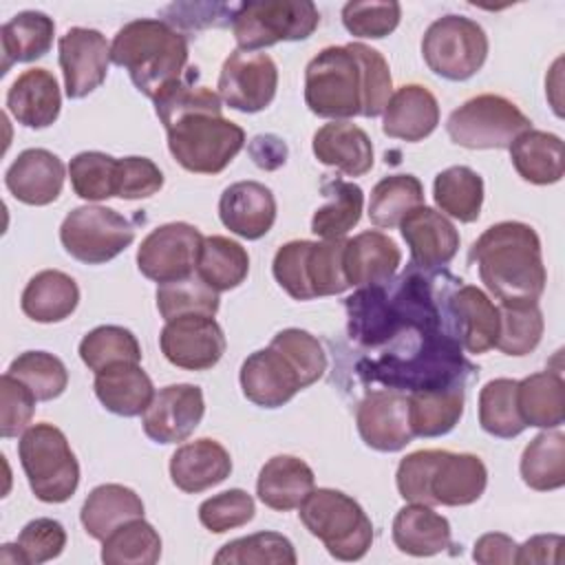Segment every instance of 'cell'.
Returning <instances> with one entry per match:
<instances>
[{
  "label": "cell",
  "mask_w": 565,
  "mask_h": 565,
  "mask_svg": "<svg viewBox=\"0 0 565 565\" xmlns=\"http://www.w3.org/2000/svg\"><path fill=\"white\" fill-rule=\"evenodd\" d=\"M322 194L329 196V201L313 212L311 232L322 241L344 238L360 223L364 192L351 181L331 179L322 183Z\"/></svg>",
  "instance_id": "obj_38"
},
{
  "label": "cell",
  "mask_w": 565,
  "mask_h": 565,
  "mask_svg": "<svg viewBox=\"0 0 565 565\" xmlns=\"http://www.w3.org/2000/svg\"><path fill=\"white\" fill-rule=\"evenodd\" d=\"M399 2H347L342 7V24L353 38L380 40L399 24Z\"/></svg>",
  "instance_id": "obj_53"
},
{
  "label": "cell",
  "mask_w": 565,
  "mask_h": 565,
  "mask_svg": "<svg viewBox=\"0 0 565 565\" xmlns=\"http://www.w3.org/2000/svg\"><path fill=\"white\" fill-rule=\"evenodd\" d=\"M157 309L166 322L181 316H216L218 291H214L194 274L183 280L159 285Z\"/></svg>",
  "instance_id": "obj_48"
},
{
  "label": "cell",
  "mask_w": 565,
  "mask_h": 565,
  "mask_svg": "<svg viewBox=\"0 0 565 565\" xmlns=\"http://www.w3.org/2000/svg\"><path fill=\"white\" fill-rule=\"evenodd\" d=\"M66 168L57 154L46 148L22 150L4 172V185L26 205L53 203L64 185Z\"/></svg>",
  "instance_id": "obj_21"
},
{
  "label": "cell",
  "mask_w": 565,
  "mask_h": 565,
  "mask_svg": "<svg viewBox=\"0 0 565 565\" xmlns=\"http://www.w3.org/2000/svg\"><path fill=\"white\" fill-rule=\"evenodd\" d=\"M433 196L446 216L472 223L481 214L483 179L468 166H450L435 177Z\"/></svg>",
  "instance_id": "obj_41"
},
{
  "label": "cell",
  "mask_w": 565,
  "mask_h": 565,
  "mask_svg": "<svg viewBox=\"0 0 565 565\" xmlns=\"http://www.w3.org/2000/svg\"><path fill=\"white\" fill-rule=\"evenodd\" d=\"M9 375L31 388L38 402H51L66 391L68 371L60 358L46 351H24L9 364Z\"/></svg>",
  "instance_id": "obj_47"
},
{
  "label": "cell",
  "mask_w": 565,
  "mask_h": 565,
  "mask_svg": "<svg viewBox=\"0 0 565 565\" xmlns=\"http://www.w3.org/2000/svg\"><path fill=\"white\" fill-rule=\"evenodd\" d=\"M521 479L536 492L565 486V435L561 430L539 433L521 455Z\"/></svg>",
  "instance_id": "obj_39"
},
{
  "label": "cell",
  "mask_w": 565,
  "mask_h": 565,
  "mask_svg": "<svg viewBox=\"0 0 565 565\" xmlns=\"http://www.w3.org/2000/svg\"><path fill=\"white\" fill-rule=\"evenodd\" d=\"M470 260L479 269L486 289L508 307L539 305L547 271L541 238L532 225L501 221L490 225L470 247Z\"/></svg>",
  "instance_id": "obj_2"
},
{
  "label": "cell",
  "mask_w": 565,
  "mask_h": 565,
  "mask_svg": "<svg viewBox=\"0 0 565 565\" xmlns=\"http://www.w3.org/2000/svg\"><path fill=\"white\" fill-rule=\"evenodd\" d=\"M320 22L309 0H263L236 9L232 31L241 51H258L278 42L307 40Z\"/></svg>",
  "instance_id": "obj_9"
},
{
  "label": "cell",
  "mask_w": 565,
  "mask_h": 565,
  "mask_svg": "<svg viewBox=\"0 0 565 565\" xmlns=\"http://www.w3.org/2000/svg\"><path fill=\"white\" fill-rule=\"evenodd\" d=\"M402 238L411 249V260L422 271H433L448 265L459 249V232L437 210L419 205L399 223Z\"/></svg>",
  "instance_id": "obj_20"
},
{
  "label": "cell",
  "mask_w": 565,
  "mask_h": 565,
  "mask_svg": "<svg viewBox=\"0 0 565 565\" xmlns=\"http://www.w3.org/2000/svg\"><path fill=\"white\" fill-rule=\"evenodd\" d=\"M35 395L26 384L4 373L0 377V435L4 439L24 433L33 419Z\"/></svg>",
  "instance_id": "obj_56"
},
{
  "label": "cell",
  "mask_w": 565,
  "mask_h": 565,
  "mask_svg": "<svg viewBox=\"0 0 565 565\" xmlns=\"http://www.w3.org/2000/svg\"><path fill=\"white\" fill-rule=\"evenodd\" d=\"M344 238L289 241L278 247L271 271L276 282L294 300L335 296L351 285L344 274Z\"/></svg>",
  "instance_id": "obj_6"
},
{
  "label": "cell",
  "mask_w": 565,
  "mask_h": 565,
  "mask_svg": "<svg viewBox=\"0 0 565 565\" xmlns=\"http://www.w3.org/2000/svg\"><path fill=\"white\" fill-rule=\"evenodd\" d=\"M18 547L26 558V565H40L53 561L66 547V530L60 521L40 516L29 521L18 534Z\"/></svg>",
  "instance_id": "obj_55"
},
{
  "label": "cell",
  "mask_w": 565,
  "mask_h": 565,
  "mask_svg": "<svg viewBox=\"0 0 565 565\" xmlns=\"http://www.w3.org/2000/svg\"><path fill=\"white\" fill-rule=\"evenodd\" d=\"M543 329L545 322L539 305H499V335L494 347L505 355H527L539 347Z\"/></svg>",
  "instance_id": "obj_49"
},
{
  "label": "cell",
  "mask_w": 565,
  "mask_h": 565,
  "mask_svg": "<svg viewBox=\"0 0 565 565\" xmlns=\"http://www.w3.org/2000/svg\"><path fill=\"white\" fill-rule=\"evenodd\" d=\"M424 205V185L413 174H391L375 183L369 201V218L377 227H397L402 218Z\"/></svg>",
  "instance_id": "obj_42"
},
{
  "label": "cell",
  "mask_w": 565,
  "mask_h": 565,
  "mask_svg": "<svg viewBox=\"0 0 565 565\" xmlns=\"http://www.w3.org/2000/svg\"><path fill=\"white\" fill-rule=\"evenodd\" d=\"M141 516V497L121 483H102L93 488L79 512V521L86 534L95 541H104L119 525Z\"/></svg>",
  "instance_id": "obj_33"
},
{
  "label": "cell",
  "mask_w": 565,
  "mask_h": 565,
  "mask_svg": "<svg viewBox=\"0 0 565 565\" xmlns=\"http://www.w3.org/2000/svg\"><path fill=\"white\" fill-rule=\"evenodd\" d=\"M382 119V132L402 141H422L439 124L437 97L422 84H404L393 90Z\"/></svg>",
  "instance_id": "obj_25"
},
{
  "label": "cell",
  "mask_w": 565,
  "mask_h": 565,
  "mask_svg": "<svg viewBox=\"0 0 565 565\" xmlns=\"http://www.w3.org/2000/svg\"><path fill=\"white\" fill-rule=\"evenodd\" d=\"M79 358L93 373H99L115 364H139L141 347L132 331L117 324H102L82 338Z\"/></svg>",
  "instance_id": "obj_44"
},
{
  "label": "cell",
  "mask_w": 565,
  "mask_h": 565,
  "mask_svg": "<svg viewBox=\"0 0 565 565\" xmlns=\"http://www.w3.org/2000/svg\"><path fill=\"white\" fill-rule=\"evenodd\" d=\"M230 452L223 444L210 437L181 444L170 457V479L179 490L188 494H196L212 486H218L230 477Z\"/></svg>",
  "instance_id": "obj_23"
},
{
  "label": "cell",
  "mask_w": 565,
  "mask_h": 565,
  "mask_svg": "<svg viewBox=\"0 0 565 565\" xmlns=\"http://www.w3.org/2000/svg\"><path fill=\"white\" fill-rule=\"evenodd\" d=\"M57 51L64 90L71 99H82L104 84L110 64V44L97 29H68L60 38Z\"/></svg>",
  "instance_id": "obj_16"
},
{
  "label": "cell",
  "mask_w": 565,
  "mask_h": 565,
  "mask_svg": "<svg viewBox=\"0 0 565 565\" xmlns=\"http://www.w3.org/2000/svg\"><path fill=\"white\" fill-rule=\"evenodd\" d=\"M395 483L404 501L457 508L470 505L483 494L488 468L472 452L426 448L399 461Z\"/></svg>",
  "instance_id": "obj_3"
},
{
  "label": "cell",
  "mask_w": 565,
  "mask_h": 565,
  "mask_svg": "<svg viewBox=\"0 0 565 565\" xmlns=\"http://www.w3.org/2000/svg\"><path fill=\"white\" fill-rule=\"evenodd\" d=\"M163 188V172L148 157L117 159L115 196L119 199H146Z\"/></svg>",
  "instance_id": "obj_57"
},
{
  "label": "cell",
  "mask_w": 565,
  "mask_h": 565,
  "mask_svg": "<svg viewBox=\"0 0 565 565\" xmlns=\"http://www.w3.org/2000/svg\"><path fill=\"white\" fill-rule=\"evenodd\" d=\"M249 271L245 247L227 236H203L196 260V276L214 291L236 289Z\"/></svg>",
  "instance_id": "obj_40"
},
{
  "label": "cell",
  "mask_w": 565,
  "mask_h": 565,
  "mask_svg": "<svg viewBox=\"0 0 565 565\" xmlns=\"http://www.w3.org/2000/svg\"><path fill=\"white\" fill-rule=\"evenodd\" d=\"M320 163L347 177H362L373 168V143L369 135L349 121H331L316 130L311 141Z\"/></svg>",
  "instance_id": "obj_28"
},
{
  "label": "cell",
  "mask_w": 565,
  "mask_h": 565,
  "mask_svg": "<svg viewBox=\"0 0 565 565\" xmlns=\"http://www.w3.org/2000/svg\"><path fill=\"white\" fill-rule=\"evenodd\" d=\"M205 413L203 391L194 384H170L154 393L141 417L143 433L157 444L185 441Z\"/></svg>",
  "instance_id": "obj_17"
},
{
  "label": "cell",
  "mask_w": 565,
  "mask_h": 565,
  "mask_svg": "<svg viewBox=\"0 0 565 565\" xmlns=\"http://www.w3.org/2000/svg\"><path fill=\"white\" fill-rule=\"evenodd\" d=\"M344 274L349 285L371 287L393 278L402 263L395 241L377 230H366L344 243Z\"/></svg>",
  "instance_id": "obj_26"
},
{
  "label": "cell",
  "mask_w": 565,
  "mask_h": 565,
  "mask_svg": "<svg viewBox=\"0 0 565 565\" xmlns=\"http://www.w3.org/2000/svg\"><path fill=\"white\" fill-rule=\"evenodd\" d=\"M300 521L338 561H360L373 543V523L362 505L333 488H313L300 503Z\"/></svg>",
  "instance_id": "obj_7"
},
{
  "label": "cell",
  "mask_w": 565,
  "mask_h": 565,
  "mask_svg": "<svg viewBox=\"0 0 565 565\" xmlns=\"http://www.w3.org/2000/svg\"><path fill=\"white\" fill-rule=\"evenodd\" d=\"M479 424L501 439H512L527 428L516 406V380L497 377L479 391Z\"/></svg>",
  "instance_id": "obj_45"
},
{
  "label": "cell",
  "mask_w": 565,
  "mask_h": 565,
  "mask_svg": "<svg viewBox=\"0 0 565 565\" xmlns=\"http://www.w3.org/2000/svg\"><path fill=\"white\" fill-rule=\"evenodd\" d=\"M95 395L102 406L119 417L143 415L154 397V386L139 364H115L95 373Z\"/></svg>",
  "instance_id": "obj_30"
},
{
  "label": "cell",
  "mask_w": 565,
  "mask_h": 565,
  "mask_svg": "<svg viewBox=\"0 0 565 565\" xmlns=\"http://www.w3.org/2000/svg\"><path fill=\"white\" fill-rule=\"evenodd\" d=\"M269 347L278 349L291 362L305 388L318 382L327 371V353L322 344L305 329H282L271 338Z\"/></svg>",
  "instance_id": "obj_51"
},
{
  "label": "cell",
  "mask_w": 565,
  "mask_h": 565,
  "mask_svg": "<svg viewBox=\"0 0 565 565\" xmlns=\"http://www.w3.org/2000/svg\"><path fill=\"white\" fill-rule=\"evenodd\" d=\"M393 543L411 556H433L452 547L450 523L430 505H404L393 519Z\"/></svg>",
  "instance_id": "obj_31"
},
{
  "label": "cell",
  "mask_w": 565,
  "mask_h": 565,
  "mask_svg": "<svg viewBox=\"0 0 565 565\" xmlns=\"http://www.w3.org/2000/svg\"><path fill=\"white\" fill-rule=\"evenodd\" d=\"M561 534H536L530 536L523 545L516 547V563L519 565H558L561 550H563Z\"/></svg>",
  "instance_id": "obj_59"
},
{
  "label": "cell",
  "mask_w": 565,
  "mask_h": 565,
  "mask_svg": "<svg viewBox=\"0 0 565 565\" xmlns=\"http://www.w3.org/2000/svg\"><path fill=\"white\" fill-rule=\"evenodd\" d=\"M426 66L450 82L470 79L488 57V35L466 15H444L435 20L422 38Z\"/></svg>",
  "instance_id": "obj_11"
},
{
  "label": "cell",
  "mask_w": 565,
  "mask_h": 565,
  "mask_svg": "<svg viewBox=\"0 0 565 565\" xmlns=\"http://www.w3.org/2000/svg\"><path fill=\"white\" fill-rule=\"evenodd\" d=\"M115 172L117 159L99 150L79 152L68 163L71 185L84 201H106L115 196Z\"/></svg>",
  "instance_id": "obj_50"
},
{
  "label": "cell",
  "mask_w": 565,
  "mask_h": 565,
  "mask_svg": "<svg viewBox=\"0 0 565 565\" xmlns=\"http://www.w3.org/2000/svg\"><path fill=\"white\" fill-rule=\"evenodd\" d=\"M18 457L35 499L44 503L68 501L79 486V463L66 435L40 422L29 426L18 441Z\"/></svg>",
  "instance_id": "obj_8"
},
{
  "label": "cell",
  "mask_w": 565,
  "mask_h": 565,
  "mask_svg": "<svg viewBox=\"0 0 565 565\" xmlns=\"http://www.w3.org/2000/svg\"><path fill=\"white\" fill-rule=\"evenodd\" d=\"M203 234L190 223H166L154 227L137 249L139 271L159 282H174L196 274Z\"/></svg>",
  "instance_id": "obj_13"
},
{
  "label": "cell",
  "mask_w": 565,
  "mask_h": 565,
  "mask_svg": "<svg viewBox=\"0 0 565 565\" xmlns=\"http://www.w3.org/2000/svg\"><path fill=\"white\" fill-rule=\"evenodd\" d=\"M362 441L380 452H397L413 441L408 424V397L399 391H371L355 411Z\"/></svg>",
  "instance_id": "obj_18"
},
{
  "label": "cell",
  "mask_w": 565,
  "mask_h": 565,
  "mask_svg": "<svg viewBox=\"0 0 565 565\" xmlns=\"http://www.w3.org/2000/svg\"><path fill=\"white\" fill-rule=\"evenodd\" d=\"M353 49L364 66V117H377L384 113L391 95H393V77L388 62L377 49H371L362 42H353Z\"/></svg>",
  "instance_id": "obj_54"
},
{
  "label": "cell",
  "mask_w": 565,
  "mask_h": 565,
  "mask_svg": "<svg viewBox=\"0 0 565 565\" xmlns=\"http://www.w3.org/2000/svg\"><path fill=\"white\" fill-rule=\"evenodd\" d=\"M313 486V470L300 457L276 455L260 468L256 479V494L267 508L289 512L300 508Z\"/></svg>",
  "instance_id": "obj_29"
},
{
  "label": "cell",
  "mask_w": 565,
  "mask_h": 565,
  "mask_svg": "<svg viewBox=\"0 0 565 565\" xmlns=\"http://www.w3.org/2000/svg\"><path fill=\"white\" fill-rule=\"evenodd\" d=\"M256 166L265 168V170H274L278 168L280 163H285V157H287V148L285 143L278 139V137H256L252 148H249Z\"/></svg>",
  "instance_id": "obj_60"
},
{
  "label": "cell",
  "mask_w": 565,
  "mask_h": 565,
  "mask_svg": "<svg viewBox=\"0 0 565 565\" xmlns=\"http://www.w3.org/2000/svg\"><path fill=\"white\" fill-rule=\"evenodd\" d=\"M60 241L75 260L104 265L135 241V227L113 207L82 205L62 221Z\"/></svg>",
  "instance_id": "obj_12"
},
{
  "label": "cell",
  "mask_w": 565,
  "mask_h": 565,
  "mask_svg": "<svg viewBox=\"0 0 565 565\" xmlns=\"http://www.w3.org/2000/svg\"><path fill=\"white\" fill-rule=\"evenodd\" d=\"M163 358L185 371H207L225 353V333L214 316H181L163 324L159 333Z\"/></svg>",
  "instance_id": "obj_15"
},
{
  "label": "cell",
  "mask_w": 565,
  "mask_h": 565,
  "mask_svg": "<svg viewBox=\"0 0 565 565\" xmlns=\"http://www.w3.org/2000/svg\"><path fill=\"white\" fill-rule=\"evenodd\" d=\"M79 302V287L77 282L60 271V269H44L38 271L24 287L20 307L26 318L51 324L66 320Z\"/></svg>",
  "instance_id": "obj_34"
},
{
  "label": "cell",
  "mask_w": 565,
  "mask_h": 565,
  "mask_svg": "<svg viewBox=\"0 0 565 565\" xmlns=\"http://www.w3.org/2000/svg\"><path fill=\"white\" fill-rule=\"evenodd\" d=\"M110 62L124 66L137 90L154 99L183 79L188 42L163 20H132L115 33L110 42Z\"/></svg>",
  "instance_id": "obj_4"
},
{
  "label": "cell",
  "mask_w": 565,
  "mask_h": 565,
  "mask_svg": "<svg viewBox=\"0 0 565 565\" xmlns=\"http://www.w3.org/2000/svg\"><path fill=\"white\" fill-rule=\"evenodd\" d=\"M152 102L168 132V150L188 172L218 174L243 150L245 130L223 117L212 88L183 77Z\"/></svg>",
  "instance_id": "obj_1"
},
{
  "label": "cell",
  "mask_w": 565,
  "mask_h": 565,
  "mask_svg": "<svg viewBox=\"0 0 565 565\" xmlns=\"http://www.w3.org/2000/svg\"><path fill=\"white\" fill-rule=\"evenodd\" d=\"M510 159L519 177L534 185H552L563 179V141L554 132L525 130L510 146Z\"/></svg>",
  "instance_id": "obj_32"
},
{
  "label": "cell",
  "mask_w": 565,
  "mask_h": 565,
  "mask_svg": "<svg viewBox=\"0 0 565 565\" xmlns=\"http://www.w3.org/2000/svg\"><path fill=\"white\" fill-rule=\"evenodd\" d=\"M463 415V386L413 391L408 395V424L415 437H441Z\"/></svg>",
  "instance_id": "obj_37"
},
{
  "label": "cell",
  "mask_w": 565,
  "mask_h": 565,
  "mask_svg": "<svg viewBox=\"0 0 565 565\" xmlns=\"http://www.w3.org/2000/svg\"><path fill=\"white\" fill-rule=\"evenodd\" d=\"M62 108L57 79L46 68H29L7 90V110L26 128H49Z\"/></svg>",
  "instance_id": "obj_24"
},
{
  "label": "cell",
  "mask_w": 565,
  "mask_h": 565,
  "mask_svg": "<svg viewBox=\"0 0 565 565\" xmlns=\"http://www.w3.org/2000/svg\"><path fill=\"white\" fill-rule=\"evenodd\" d=\"M305 104L324 119L362 115L364 66L351 44L322 49L305 68Z\"/></svg>",
  "instance_id": "obj_5"
},
{
  "label": "cell",
  "mask_w": 565,
  "mask_h": 565,
  "mask_svg": "<svg viewBox=\"0 0 565 565\" xmlns=\"http://www.w3.org/2000/svg\"><path fill=\"white\" fill-rule=\"evenodd\" d=\"M55 22L42 11H22L7 20L0 29L2 75L18 62H33L49 53L53 44Z\"/></svg>",
  "instance_id": "obj_36"
},
{
  "label": "cell",
  "mask_w": 565,
  "mask_h": 565,
  "mask_svg": "<svg viewBox=\"0 0 565 565\" xmlns=\"http://www.w3.org/2000/svg\"><path fill=\"white\" fill-rule=\"evenodd\" d=\"M450 316L457 327L459 344L468 353H486L497 344L499 307L475 285H459L450 294Z\"/></svg>",
  "instance_id": "obj_27"
},
{
  "label": "cell",
  "mask_w": 565,
  "mask_h": 565,
  "mask_svg": "<svg viewBox=\"0 0 565 565\" xmlns=\"http://www.w3.org/2000/svg\"><path fill=\"white\" fill-rule=\"evenodd\" d=\"M218 218L232 234L256 241L276 221V199L265 183L236 181L218 199Z\"/></svg>",
  "instance_id": "obj_22"
},
{
  "label": "cell",
  "mask_w": 565,
  "mask_h": 565,
  "mask_svg": "<svg viewBox=\"0 0 565 565\" xmlns=\"http://www.w3.org/2000/svg\"><path fill=\"white\" fill-rule=\"evenodd\" d=\"M530 128L527 115L514 102L494 93L470 97L446 121L448 137L470 150H503Z\"/></svg>",
  "instance_id": "obj_10"
},
{
  "label": "cell",
  "mask_w": 565,
  "mask_h": 565,
  "mask_svg": "<svg viewBox=\"0 0 565 565\" xmlns=\"http://www.w3.org/2000/svg\"><path fill=\"white\" fill-rule=\"evenodd\" d=\"M218 97L238 113L265 110L278 88V68L267 53L241 51L230 53L218 75Z\"/></svg>",
  "instance_id": "obj_14"
},
{
  "label": "cell",
  "mask_w": 565,
  "mask_h": 565,
  "mask_svg": "<svg viewBox=\"0 0 565 565\" xmlns=\"http://www.w3.org/2000/svg\"><path fill=\"white\" fill-rule=\"evenodd\" d=\"M0 563H7V565H26V558H24V554L20 552L18 543H4L2 550H0Z\"/></svg>",
  "instance_id": "obj_61"
},
{
  "label": "cell",
  "mask_w": 565,
  "mask_h": 565,
  "mask_svg": "<svg viewBox=\"0 0 565 565\" xmlns=\"http://www.w3.org/2000/svg\"><path fill=\"white\" fill-rule=\"evenodd\" d=\"M102 543L106 565H154L161 556V536L143 516L119 525Z\"/></svg>",
  "instance_id": "obj_43"
},
{
  "label": "cell",
  "mask_w": 565,
  "mask_h": 565,
  "mask_svg": "<svg viewBox=\"0 0 565 565\" xmlns=\"http://www.w3.org/2000/svg\"><path fill=\"white\" fill-rule=\"evenodd\" d=\"M516 406L525 426L558 428L565 419V384L561 371H539L516 382Z\"/></svg>",
  "instance_id": "obj_35"
},
{
  "label": "cell",
  "mask_w": 565,
  "mask_h": 565,
  "mask_svg": "<svg viewBox=\"0 0 565 565\" xmlns=\"http://www.w3.org/2000/svg\"><path fill=\"white\" fill-rule=\"evenodd\" d=\"M291 541L278 532H256L225 543L216 556V565H296Z\"/></svg>",
  "instance_id": "obj_46"
},
{
  "label": "cell",
  "mask_w": 565,
  "mask_h": 565,
  "mask_svg": "<svg viewBox=\"0 0 565 565\" xmlns=\"http://www.w3.org/2000/svg\"><path fill=\"white\" fill-rule=\"evenodd\" d=\"M238 380L243 395L263 408H278L305 388L291 362L274 347L247 355Z\"/></svg>",
  "instance_id": "obj_19"
},
{
  "label": "cell",
  "mask_w": 565,
  "mask_h": 565,
  "mask_svg": "<svg viewBox=\"0 0 565 565\" xmlns=\"http://www.w3.org/2000/svg\"><path fill=\"white\" fill-rule=\"evenodd\" d=\"M516 541L503 532H488L475 541L472 558L481 565H512L516 563Z\"/></svg>",
  "instance_id": "obj_58"
},
{
  "label": "cell",
  "mask_w": 565,
  "mask_h": 565,
  "mask_svg": "<svg viewBox=\"0 0 565 565\" xmlns=\"http://www.w3.org/2000/svg\"><path fill=\"white\" fill-rule=\"evenodd\" d=\"M256 505L252 494L241 488H232L205 499L199 505V521L214 534L241 527L254 519Z\"/></svg>",
  "instance_id": "obj_52"
}]
</instances>
